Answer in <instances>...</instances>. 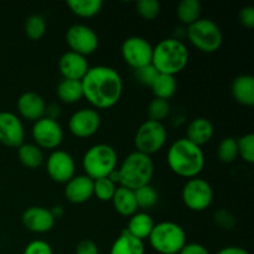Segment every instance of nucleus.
Segmentation results:
<instances>
[{
  "label": "nucleus",
  "mask_w": 254,
  "mask_h": 254,
  "mask_svg": "<svg viewBox=\"0 0 254 254\" xmlns=\"http://www.w3.org/2000/svg\"><path fill=\"white\" fill-rule=\"evenodd\" d=\"M109 254H145V246L143 241L133 237L123 230L112 245Z\"/></svg>",
  "instance_id": "b1692460"
},
{
  "label": "nucleus",
  "mask_w": 254,
  "mask_h": 254,
  "mask_svg": "<svg viewBox=\"0 0 254 254\" xmlns=\"http://www.w3.org/2000/svg\"><path fill=\"white\" fill-rule=\"evenodd\" d=\"M231 93L236 102L246 107L254 104V77L252 74H241L236 77L231 86Z\"/></svg>",
  "instance_id": "412c9836"
},
{
  "label": "nucleus",
  "mask_w": 254,
  "mask_h": 254,
  "mask_svg": "<svg viewBox=\"0 0 254 254\" xmlns=\"http://www.w3.org/2000/svg\"><path fill=\"white\" fill-rule=\"evenodd\" d=\"M118 165V154L116 149L108 144L92 145L82 158L84 175L92 180L108 178Z\"/></svg>",
  "instance_id": "39448f33"
},
{
  "label": "nucleus",
  "mask_w": 254,
  "mask_h": 254,
  "mask_svg": "<svg viewBox=\"0 0 254 254\" xmlns=\"http://www.w3.org/2000/svg\"><path fill=\"white\" fill-rule=\"evenodd\" d=\"M21 222L30 232L46 233L54 228L56 218L49 208L42 206H31L22 212Z\"/></svg>",
  "instance_id": "dca6fc26"
},
{
  "label": "nucleus",
  "mask_w": 254,
  "mask_h": 254,
  "mask_svg": "<svg viewBox=\"0 0 254 254\" xmlns=\"http://www.w3.org/2000/svg\"><path fill=\"white\" fill-rule=\"evenodd\" d=\"M121 54L124 62L131 68H141L151 64L153 59V46L146 39L140 36H130L122 44Z\"/></svg>",
  "instance_id": "9d476101"
},
{
  "label": "nucleus",
  "mask_w": 254,
  "mask_h": 254,
  "mask_svg": "<svg viewBox=\"0 0 254 254\" xmlns=\"http://www.w3.org/2000/svg\"><path fill=\"white\" fill-rule=\"evenodd\" d=\"M213 221L221 230L231 231L236 226L235 215L226 208H220V210L216 211L215 215H213Z\"/></svg>",
  "instance_id": "e433bc0d"
},
{
  "label": "nucleus",
  "mask_w": 254,
  "mask_h": 254,
  "mask_svg": "<svg viewBox=\"0 0 254 254\" xmlns=\"http://www.w3.org/2000/svg\"><path fill=\"white\" fill-rule=\"evenodd\" d=\"M59 69L64 79L82 81V78L88 72L89 64L84 56L76 52L67 51L60 57Z\"/></svg>",
  "instance_id": "a211bd4d"
},
{
  "label": "nucleus",
  "mask_w": 254,
  "mask_h": 254,
  "mask_svg": "<svg viewBox=\"0 0 254 254\" xmlns=\"http://www.w3.org/2000/svg\"><path fill=\"white\" fill-rule=\"evenodd\" d=\"M64 207H62V206H60V205L54 206V207H52V210H51V213L54 215V217L56 218V220L59 217H61V216L64 215Z\"/></svg>",
  "instance_id": "a18cd8bd"
},
{
  "label": "nucleus",
  "mask_w": 254,
  "mask_h": 254,
  "mask_svg": "<svg viewBox=\"0 0 254 254\" xmlns=\"http://www.w3.org/2000/svg\"><path fill=\"white\" fill-rule=\"evenodd\" d=\"M67 6L76 16L88 19V17L96 16L101 11L103 1L102 0H68Z\"/></svg>",
  "instance_id": "c85d7f7f"
},
{
  "label": "nucleus",
  "mask_w": 254,
  "mask_h": 254,
  "mask_svg": "<svg viewBox=\"0 0 254 254\" xmlns=\"http://www.w3.org/2000/svg\"><path fill=\"white\" fill-rule=\"evenodd\" d=\"M74 254H99L98 246L91 240H82L77 243Z\"/></svg>",
  "instance_id": "a19ab883"
},
{
  "label": "nucleus",
  "mask_w": 254,
  "mask_h": 254,
  "mask_svg": "<svg viewBox=\"0 0 254 254\" xmlns=\"http://www.w3.org/2000/svg\"><path fill=\"white\" fill-rule=\"evenodd\" d=\"M66 42L69 51L87 57L98 49L99 40L96 31L84 24H74L66 31Z\"/></svg>",
  "instance_id": "f8f14e48"
},
{
  "label": "nucleus",
  "mask_w": 254,
  "mask_h": 254,
  "mask_svg": "<svg viewBox=\"0 0 254 254\" xmlns=\"http://www.w3.org/2000/svg\"><path fill=\"white\" fill-rule=\"evenodd\" d=\"M189 50L181 40L175 37L161 40L153 47L151 64L159 73L176 76L189 64Z\"/></svg>",
  "instance_id": "7ed1b4c3"
},
{
  "label": "nucleus",
  "mask_w": 254,
  "mask_h": 254,
  "mask_svg": "<svg viewBox=\"0 0 254 254\" xmlns=\"http://www.w3.org/2000/svg\"><path fill=\"white\" fill-rule=\"evenodd\" d=\"M111 202L113 203L114 210L123 217H131L139 210L134 191L123 188V186H117V190Z\"/></svg>",
  "instance_id": "4be33fe9"
},
{
  "label": "nucleus",
  "mask_w": 254,
  "mask_h": 254,
  "mask_svg": "<svg viewBox=\"0 0 254 254\" xmlns=\"http://www.w3.org/2000/svg\"><path fill=\"white\" fill-rule=\"evenodd\" d=\"M64 196L74 205L87 202L93 196V180L86 175H74L66 184Z\"/></svg>",
  "instance_id": "6ab92c4d"
},
{
  "label": "nucleus",
  "mask_w": 254,
  "mask_h": 254,
  "mask_svg": "<svg viewBox=\"0 0 254 254\" xmlns=\"http://www.w3.org/2000/svg\"><path fill=\"white\" fill-rule=\"evenodd\" d=\"M22 254H54V252L50 243H47L46 241L35 240L25 247Z\"/></svg>",
  "instance_id": "58836bf2"
},
{
  "label": "nucleus",
  "mask_w": 254,
  "mask_h": 254,
  "mask_svg": "<svg viewBox=\"0 0 254 254\" xmlns=\"http://www.w3.org/2000/svg\"><path fill=\"white\" fill-rule=\"evenodd\" d=\"M238 156L246 163L254 164V134L248 133L237 139Z\"/></svg>",
  "instance_id": "f704fd0d"
},
{
  "label": "nucleus",
  "mask_w": 254,
  "mask_h": 254,
  "mask_svg": "<svg viewBox=\"0 0 254 254\" xmlns=\"http://www.w3.org/2000/svg\"><path fill=\"white\" fill-rule=\"evenodd\" d=\"M181 198L189 210L202 212L210 207L213 201L212 186L198 176L189 179L181 191Z\"/></svg>",
  "instance_id": "1a4fd4ad"
},
{
  "label": "nucleus",
  "mask_w": 254,
  "mask_h": 254,
  "mask_svg": "<svg viewBox=\"0 0 254 254\" xmlns=\"http://www.w3.org/2000/svg\"><path fill=\"white\" fill-rule=\"evenodd\" d=\"M134 196H135L138 208H141V210H150L156 205L159 198L158 191L150 184L134 190Z\"/></svg>",
  "instance_id": "7c9ffc66"
},
{
  "label": "nucleus",
  "mask_w": 254,
  "mask_h": 254,
  "mask_svg": "<svg viewBox=\"0 0 254 254\" xmlns=\"http://www.w3.org/2000/svg\"><path fill=\"white\" fill-rule=\"evenodd\" d=\"M60 114H61V109H60V107L57 104H50V106L46 107V114H45V117H47V118L57 121Z\"/></svg>",
  "instance_id": "c03bdc74"
},
{
  "label": "nucleus",
  "mask_w": 254,
  "mask_h": 254,
  "mask_svg": "<svg viewBox=\"0 0 254 254\" xmlns=\"http://www.w3.org/2000/svg\"><path fill=\"white\" fill-rule=\"evenodd\" d=\"M24 139L25 128L20 117L12 112H0V143L17 149Z\"/></svg>",
  "instance_id": "2eb2a0df"
},
{
  "label": "nucleus",
  "mask_w": 254,
  "mask_h": 254,
  "mask_svg": "<svg viewBox=\"0 0 254 254\" xmlns=\"http://www.w3.org/2000/svg\"><path fill=\"white\" fill-rule=\"evenodd\" d=\"M136 12L144 20H154L160 14V2L158 0H138L135 4Z\"/></svg>",
  "instance_id": "c9c22d12"
},
{
  "label": "nucleus",
  "mask_w": 254,
  "mask_h": 254,
  "mask_svg": "<svg viewBox=\"0 0 254 254\" xmlns=\"http://www.w3.org/2000/svg\"><path fill=\"white\" fill-rule=\"evenodd\" d=\"M186 37L193 47L203 54H213L223 42L220 26L213 20L201 17L186 29Z\"/></svg>",
  "instance_id": "0eeeda50"
},
{
  "label": "nucleus",
  "mask_w": 254,
  "mask_h": 254,
  "mask_svg": "<svg viewBox=\"0 0 254 254\" xmlns=\"http://www.w3.org/2000/svg\"><path fill=\"white\" fill-rule=\"evenodd\" d=\"M201 12H202V6L198 0H183L179 2L176 9L178 19L186 26H190L191 24L201 19Z\"/></svg>",
  "instance_id": "cd10ccee"
},
{
  "label": "nucleus",
  "mask_w": 254,
  "mask_h": 254,
  "mask_svg": "<svg viewBox=\"0 0 254 254\" xmlns=\"http://www.w3.org/2000/svg\"><path fill=\"white\" fill-rule=\"evenodd\" d=\"M216 254H250L245 248L237 247V246H228V247L221 248Z\"/></svg>",
  "instance_id": "37998d69"
},
{
  "label": "nucleus",
  "mask_w": 254,
  "mask_h": 254,
  "mask_svg": "<svg viewBox=\"0 0 254 254\" xmlns=\"http://www.w3.org/2000/svg\"><path fill=\"white\" fill-rule=\"evenodd\" d=\"M32 139L35 141V145L40 149H47V150H56L61 145L64 140V129L61 124L57 121L51 118L39 119L35 122L31 129Z\"/></svg>",
  "instance_id": "9b49d317"
},
{
  "label": "nucleus",
  "mask_w": 254,
  "mask_h": 254,
  "mask_svg": "<svg viewBox=\"0 0 254 254\" xmlns=\"http://www.w3.org/2000/svg\"><path fill=\"white\" fill-rule=\"evenodd\" d=\"M168 140V131L163 123L154 121H145L136 129L134 136V145L135 151H139L145 155H153L158 153L165 145Z\"/></svg>",
  "instance_id": "6e6552de"
},
{
  "label": "nucleus",
  "mask_w": 254,
  "mask_h": 254,
  "mask_svg": "<svg viewBox=\"0 0 254 254\" xmlns=\"http://www.w3.org/2000/svg\"><path fill=\"white\" fill-rule=\"evenodd\" d=\"M117 173L118 185L134 191L150 184L154 176V161L151 156L133 151L117 168Z\"/></svg>",
  "instance_id": "20e7f679"
},
{
  "label": "nucleus",
  "mask_w": 254,
  "mask_h": 254,
  "mask_svg": "<svg viewBox=\"0 0 254 254\" xmlns=\"http://www.w3.org/2000/svg\"><path fill=\"white\" fill-rule=\"evenodd\" d=\"M46 171L55 183L67 184L76 174V164L71 154L56 149L47 158Z\"/></svg>",
  "instance_id": "ddd939ff"
},
{
  "label": "nucleus",
  "mask_w": 254,
  "mask_h": 254,
  "mask_svg": "<svg viewBox=\"0 0 254 254\" xmlns=\"http://www.w3.org/2000/svg\"><path fill=\"white\" fill-rule=\"evenodd\" d=\"M166 160L174 174L188 180L200 175L206 164L202 148L195 145L186 138H179L171 144Z\"/></svg>",
  "instance_id": "f03ea898"
},
{
  "label": "nucleus",
  "mask_w": 254,
  "mask_h": 254,
  "mask_svg": "<svg viewBox=\"0 0 254 254\" xmlns=\"http://www.w3.org/2000/svg\"><path fill=\"white\" fill-rule=\"evenodd\" d=\"M101 127V116L93 108H81L68 119V129L77 138H91Z\"/></svg>",
  "instance_id": "4468645a"
},
{
  "label": "nucleus",
  "mask_w": 254,
  "mask_h": 254,
  "mask_svg": "<svg viewBox=\"0 0 254 254\" xmlns=\"http://www.w3.org/2000/svg\"><path fill=\"white\" fill-rule=\"evenodd\" d=\"M154 226H155V223H154V220L149 213L136 212L131 217H129V222L126 231L133 237L144 242V240L149 238Z\"/></svg>",
  "instance_id": "5701e85b"
},
{
  "label": "nucleus",
  "mask_w": 254,
  "mask_h": 254,
  "mask_svg": "<svg viewBox=\"0 0 254 254\" xmlns=\"http://www.w3.org/2000/svg\"><path fill=\"white\" fill-rule=\"evenodd\" d=\"M17 158L27 169H37L44 164V151L32 143H24L17 148Z\"/></svg>",
  "instance_id": "393cba45"
},
{
  "label": "nucleus",
  "mask_w": 254,
  "mask_h": 254,
  "mask_svg": "<svg viewBox=\"0 0 254 254\" xmlns=\"http://www.w3.org/2000/svg\"><path fill=\"white\" fill-rule=\"evenodd\" d=\"M238 148H237V139L232 136L222 139L217 146V158L221 163L231 164L237 159Z\"/></svg>",
  "instance_id": "2f4dec72"
},
{
  "label": "nucleus",
  "mask_w": 254,
  "mask_h": 254,
  "mask_svg": "<svg viewBox=\"0 0 254 254\" xmlns=\"http://www.w3.org/2000/svg\"><path fill=\"white\" fill-rule=\"evenodd\" d=\"M238 19L240 22L247 29H253L254 27V6L248 5L241 9L240 14H238Z\"/></svg>",
  "instance_id": "ea45409f"
},
{
  "label": "nucleus",
  "mask_w": 254,
  "mask_h": 254,
  "mask_svg": "<svg viewBox=\"0 0 254 254\" xmlns=\"http://www.w3.org/2000/svg\"><path fill=\"white\" fill-rule=\"evenodd\" d=\"M149 243L160 254H179L186 245V232L180 225L171 221L156 223L149 236Z\"/></svg>",
  "instance_id": "423d86ee"
},
{
  "label": "nucleus",
  "mask_w": 254,
  "mask_h": 254,
  "mask_svg": "<svg viewBox=\"0 0 254 254\" xmlns=\"http://www.w3.org/2000/svg\"><path fill=\"white\" fill-rule=\"evenodd\" d=\"M25 34L31 41L42 39L46 32V20L42 15L32 14L25 21Z\"/></svg>",
  "instance_id": "c756f323"
},
{
  "label": "nucleus",
  "mask_w": 254,
  "mask_h": 254,
  "mask_svg": "<svg viewBox=\"0 0 254 254\" xmlns=\"http://www.w3.org/2000/svg\"><path fill=\"white\" fill-rule=\"evenodd\" d=\"M213 134H215L213 124L211 123L210 119L203 117L192 119L186 128V139L200 148L210 143Z\"/></svg>",
  "instance_id": "aec40b11"
},
{
  "label": "nucleus",
  "mask_w": 254,
  "mask_h": 254,
  "mask_svg": "<svg viewBox=\"0 0 254 254\" xmlns=\"http://www.w3.org/2000/svg\"><path fill=\"white\" fill-rule=\"evenodd\" d=\"M57 97L66 104H73L83 98V89L81 81L73 79H62L56 88Z\"/></svg>",
  "instance_id": "a878e982"
},
{
  "label": "nucleus",
  "mask_w": 254,
  "mask_h": 254,
  "mask_svg": "<svg viewBox=\"0 0 254 254\" xmlns=\"http://www.w3.org/2000/svg\"><path fill=\"white\" fill-rule=\"evenodd\" d=\"M150 88L153 91V94L155 96V98L169 101L176 93L178 82H176L175 76L159 73Z\"/></svg>",
  "instance_id": "bb28decb"
},
{
  "label": "nucleus",
  "mask_w": 254,
  "mask_h": 254,
  "mask_svg": "<svg viewBox=\"0 0 254 254\" xmlns=\"http://www.w3.org/2000/svg\"><path fill=\"white\" fill-rule=\"evenodd\" d=\"M81 83L83 98L97 109L112 108L123 94V79L113 67H89Z\"/></svg>",
  "instance_id": "f257e3e1"
},
{
  "label": "nucleus",
  "mask_w": 254,
  "mask_h": 254,
  "mask_svg": "<svg viewBox=\"0 0 254 254\" xmlns=\"http://www.w3.org/2000/svg\"><path fill=\"white\" fill-rule=\"evenodd\" d=\"M170 111L171 107L169 101L160 98H154L148 106V118L149 121L163 123V121H165L169 117Z\"/></svg>",
  "instance_id": "473e14b6"
},
{
  "label": "nucleus",
  "mask_w": 254,
  "mask_h": 254,
  "mask_svg": "<svg viewBox=\"0 0 254 254\" xmlns=\"http://www.w3.org/2000/svg\"><path fill=\"white\" fill-rule=\"evenodd\" d=\"M179 254H210V252L201 243H186Z\"/></svg>",
  "instance_id": "79ce46f5"
},
{
  "label": "nucleus",
  "mask_w": 254,
  "mask_h": 254,
  "mask_svg": "<svg viewBox=\"0 0 254 254\" xmlns=\"http://www.w3.org/2000/svg\"><path fill=\"white\" fill-rule=\"evenodd\" d=\"M158 74L159 72L156 71L155 67H154L153 64H149V66L135 69V78L138 79V82H140L141 84L148 87L153 86L154 81L156 79Z\"/></svg>",
  "instance_id": "4c0bfd02"
},
{
  "label": "nucleus",
  "mask_w": 254,
  "mask_h": 254,
  "mask_svg": "<svg viewBox=\"0 0 254 254\" xmlns=\"http://www.w3.org/2000/svg\"><path fill=\"white\" fill-rule=\"evenodd\" d=\"M117 185L108 178L98 179L93 181V195L103 202H109L113 198Z\"/></svg>",
  "instance_id": "72a5a7b5"
},
{
  "label": "nucleus",
  "mask_w": 254,
  "mask_h": 254,
  "mask_svg": "<svg viewBox=\"0 0 254 254\" xmlns=\"http://www.w3.org/2000/svg\"><path fill=\"white\" fill-rule=\"evenodd\" d=\"M46 102L36 92H24L17 98L16 108L20 117L29 122H37L46 114Z\"/></svg>",
  "instance_id": "f3484780"
}]
</instances>
